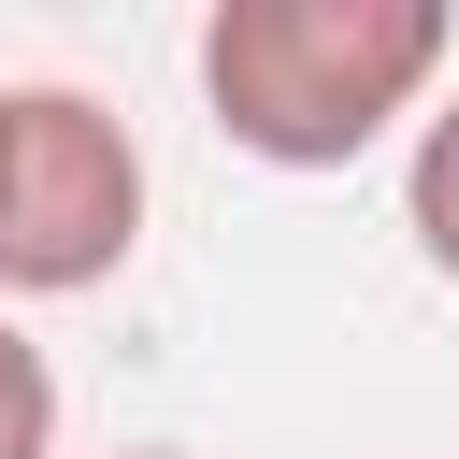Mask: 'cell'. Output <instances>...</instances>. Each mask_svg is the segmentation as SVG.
<instances>
[{"label": "cell", "instance_id": "cell-1", "mask_svg": "<svg viewBox=\"0 0 459 459\" xmlns=\"http://www.w3.org/2000/svg\"><path fill=\"white\" fill-rule=\"evenodd\" d=\"M445 0H215L201 14V115L258 172H344L402 115L430 129Z\"/></svg>", "mask_w": 459, "mask_h": 459}, {"label": "cell", "instance_id": "cell-2", "mask_svg": "<svg viewBox=\"0 0 459 459\" xmlns=\"http://www.w3.org/2000/svg\"><path fill=\"white\" fill-rule=\"evenodd\" d=\"M143 244V143L86 86H14L0 100V301H72L115 287Z\"/></svg>", "mask_w": 459, "mask_h": 459}, {"label": "cell", "instance_id": "cell-3", "mask_svg": "<svg viewBox=\"0 0 459 459\" xmlns=\"http://www.w3.org/2000/svg\"><path fill=\"white\" fill-rule=\"evenodd\" d=\"M402 230H416V258L459 287V100H430V129H416V158H402Z\"/></svg>", "mask_w": 459, "mask_h": 459}, {"label": "cell", "instance_id": "cell-4", "mask_svg": "<svg viewBox=\"0 0 459 459\" xmlns=\"http://www.w3.org/2000/svg\"><path fill=\"white\" fill-rule=\"evenodd\" d=\"M0 459H57V359L0 316Z\"/></svg>", "mask_w": 459, "mask_h": 459}, {"label": "cell", "instance_id": "cell-5", "mask_svg": "<svg viewBox=\"0 0 459 459\" xmlns=\"http://www.w3.org/2000/svg\"><path fill=\"white\" fill-rule=\"evenodd\" d=\"M115 459H186V445H115Z\"/></svg>", "mask_w": 459, "mask_h": 459}, {"label": "cell", "instance_id": "cell-6", "mask_svg": "<svg viewBox=\"0 0 459 459\" xmlns=\"http://www.w3.org/2000/svg\"><path fill=\"white\" fill-rule=\"evenodd\" d=\"M0 100H14V86H0Z\"/></svg>", "mask_w": 459, "mask_h": 459}]
</instances>
